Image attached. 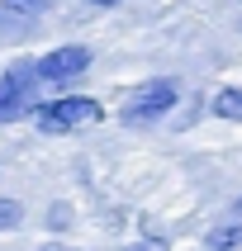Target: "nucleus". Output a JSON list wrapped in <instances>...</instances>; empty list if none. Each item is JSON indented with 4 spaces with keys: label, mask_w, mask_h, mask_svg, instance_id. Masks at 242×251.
<instances>
[{
    "label": "nucleus",
    "mask_w": 242,
    "mask_h": 251,
    "mask_svg": "<svg viewBox=\"0 0 242 251\" xmlns=\"http://www.w3.org/2000/svg\"><path fill=\"white\" fill-rule=\"evenodd\" d=\"M209 251H238L242 247V223H228V227H214L209 237Z\"/></svg>",
    "instance_id": "obj_6"
},
{
    "label": "nucleus",
    "mask_w": 242,
    "mask_h": 251,
    "mask_svg": "<svg viewBox=\"0 0 242 251\" xmlns=\"http://www.w3.org/2000/svg\"><path fill=\"white\" fill-rule=\"evenodd\" d=\"M238 218H242V199H238Z\"/></svg>",
    "instance_id": "obj_11"
},
{
    "label": "nucleus",
    "mask_w": 242,
    "mask_h": 251,
    "mask_svg": "<svg viewBox=\"0 0 242 251\" xmlns=\"http://www.w3.org/2000/svg\"><path fill=\"white\" fill-rule=\"evenodd\" d=\"M33 67H38V81H76L90 67V48H53Z\"/></svg>",
    "instance_id": "obj_4"
},
{
    "label": "nucleus",
    "mask_w": 242,
    "mask_h": 251,
    "mask_svg": "<svg viewBox=\"0 0 242 251\" xmlns=\"http://www.w3.org/2000/svg\"><path fill=\"white\" fill-rule=\"evenodd\" d=\"M5 10H14V14H43L48 10V0H0Z\"/></svg>",
    "instance_id": "obj_8"
},
{
    "label": "nucleus",
    "mask_w": 242,
    "mask_h": 251,
    "mask_svg": "<svg viewBox=\"0 0 242 251\" xmlns=\"http://www.w3.org/2000/svg\"><path fill=\"white\" fill-rule=\"evenodd\" d=\"M19 218H24V209H19V199H0V232H5V227H14Z\"/></svg>",
    "instance_id": "obj_7"
},
{
    "label": "nucleus",
    "mask_w": 242,
    "mask_h": 251,
    "mask_svg": "<svg viewBox=\"0 0 242 251\" xmlns=\"http://www.w3.org/2000/svg\"><path fill=\"white\" fill-rule=\"evenodd\" d=\"M90 5H124V0H90Z\"/></svg>",
    "instance_id": "obj_10"
},
{
    "label": "nucleus",
    "mask_w": 242,
    "mask_h": 251,
    "mask_svg": "<svg viewBox=\"0 0 242 251\" xmlns=\"http://www.w3.org/2000/svg\"><path fill=\"white\" fill-rule=\"evenodd\" d=\"M128 251H166V242H157V237H147V242H133Z\"/></svg>",
    "instance_id": "obj_9"
},
{
    "label": "nucleus",
    "mask_w": 242,
    "mask_h": 251,
    "mask_svg": "<svg viewBox=\"0 0 242 251\" xmlns=\"http://www.w3.org/2000/svg\"><path fill=\"white\" fill-rule=\"evenodd\" d=\"M176 100H181L176 81H142V85H133V90L124 95L119 119H124V124H157V119H166V114H171Z\"/></svg>",
    "instance_id": "obj_1"
},
{
    "label": "nucleus",
    "mask_w": 242,
    "mask_h": 251,
    "mask_svg": "<svg viewBox=\"0 0 242 251\" xmlns=\"http://www.w3.org/2000/svg\"><path fill=\"white\" fill-rule=\"evenodd\" d=\"M100 100L90 95H67V100H48V104H33V124L38 133H71V128H85L100 119Z\"/></svg>",
    "instance_id": "obj_2"
},
{
    "label": "nucleus",
    "mask_w": 242,
    "mask_h": 251,
    "mask_svg": "<svg viewBox=\"0 0 242 251\" xmlns=\"http://www.w3.org/2000/svg\"><path fill=\"white\" fill-rule=\"evenodd\" d=\"M214 114H218V119H233V124H242V90H238V85L214 95Z\"/></svg>",
    "instance_id": "obj_5"
},
{
    "label": "nucleus",
    "mask_w": 242,
    "mask_h": 251,
    "mask_svg": "<svg viewBox=\"0 0 242 251\" xmlns=\"http://www.w3.org/2000/svg\"><path fill=\"white\" fill-rule=\"evenodd\" d=\"M33 85H38V67H14L10 76H0V124L33 114Z\"/></svg>",
    "instance_id": "obj_3"
}]
</instances>
